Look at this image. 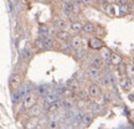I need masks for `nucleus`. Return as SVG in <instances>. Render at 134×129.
<instances>
[{
    "instance_id": "31",
    "label": "nucleus",
    "mask_w": 134,
    "mask_h": 129,
    "mask_svg": "<svg viewBox=\"0 0 134 129\" xmlns=\"http://www.w3.org/2000/svg\"><path fill=\"white\" fill-rule=\"evenodd\" d=\"M127 75H128V77H133L134 76V65H128L127 66V72H125Z\"/></svg>"
},
{
    "instance_id": "3",
    "label": "nucleus",
    "mask_w": 134,
    "mask_h": 129,
    "mask_svg": "<svg viewBox=\"0 0 134 129\" xmlns=\"http://www.w3.org/2000/svg\"><path fill=\"white\" fill-rule=\"evenodd\" d=\"M88 94H90L92 99H98V98L102 97V89L97 83H92L88 87Z\"/></svg>"
},
{
    "instance_id": "26",
    "label": "nucleus",
    "mask_w": 134,
    "mask_h": 129,
    "mask_svg": "<svg viewBox=\"0 0 134 129\" xmlns=\"http://www.w3.org/2000/svg\"><path fill=\"white\" fill-rule=\"evenodd\" d=\"M47 127L50 129H57V128H60V120L55 119V118H51V119L48 120Z\"/></svg>"
},
{
    "instance_id": "11",
    "label": "nucleus",
    "mask_w": 134,
    "mask_h": 129,
    "mask_svg": "<svg viewBox=\"0 0 134 129\" xmlns=\"http://www.w3.org/2000/svg\"><path fill=\"white\" fill-rule=\"evenodd\" d=\"M130 13V4L128 3V0H122L119 3V15L124 16Z\"/></svg>"
},
{
    "instance_id": "27",
    "label": "nucleus",
    "mask_w": 134,
    "mask_h": 129,
    "mask_svg": "<svg viewBox=\"0 0 134 129\" xmlns=\"http://www.w3.org/2000/svg\"><path fill=\"white\" fill-rule=\"evenodd\" d=\"M76 93H77V97H78V98H82V99H87V98L90 97L88 89H81V88H78L76 91Z\"/></svg>"
},
{
    "instance_id": "36",
    "label": "nucleus",
    "mask_w": 134,
    "mask_h": 129,
    "mask_svg": "<svg viewBox=\"0 0 134 129\" xmlns=\"http://www.w3.org/2000/svg\"><path fill=\"white\" fill-rule=\"evenodd\" d=\"M133 118H134V113H133Z\"/></svg>"
},
{
    "instance_id": "23",
    "label": "nucleus",
    "mask_w": 134,
    "mask_h": 129,
    "mask_svg": "<svg viewBox=\"0 0 134 129\" xmlns=\"http://www.w3.org/2000/svg\"><path fill=\"white\" fill-rule=\"evenodd\" d=\"M60 50L63 53H72V51H73V48L71 47L70 42L67 43V41H62V45H60Z\"/></svg>"
},
{
    "instance_id": "21",
    "label": "nucleus",
    "mask_w": 134,
    "mask_h": 129,
    "mask_svg": "<svg viewBox=\"0 0 134 129\" xmlns=\"http://www.w3.org/2000/svg\"><path fill=\"white\" fill-rule=\"evenodd\" d=\"M110 55H112V52H110V50H109V48L103 47V48H102V50H100V56H102V58L104 60V62L109 63Z\"/></svg>"
},
{
    "instance_id": "2",
    "label": "nucleus",
    "mask_w": 134,
    "mask_h": 129,
    "mask_svg": "<svg viewBox=\"0 0 134 129\" xmlns=\"http://www.w3.org/2000/svg\"><path fill=\"white\" fill-rule=\"evenodd\" d=\"M87 78H90L91 81L93 82H98L99 78L102 77V70L98 68V67H94V66H90L87 68Z\"/></svg>"
},
{
    "instance_id": "34",
    "label": "nucleus",
    "mask_w": 134,
    "mask_h": 129,
    "mask_svg": "<svg viewBox=\"0 0 134 129\" xmlns=\"http://www.w3.org/2000/svg\"><path fill=\"white\" fill-rule=\"evenodd\" d=\"M63 3H71V1H73V0H62Z\"/></svg>"
},
{
    "instance_id": "18",
    "label": "nucleus",
    "mask_w": 134,
    "mask_h": 129,
    "mask_svg": "<svg viewBox=\"0 0 134 129\" xmlns=\"http://www.w3.org/2000/svg\"><path fill=\"white\" fill-rule=\"evenodd\" d=\"M82 31H83L85 33H87V35H92V33L96 32V25L90 23V21H87V23L83 24V29H82Z\"/></svg>"
},
{
    "instance_id": "24",
    "label": "nucleus",
    "mask_w": 134,
    "mask_h": 129,
    "mask_svg": "<svg viewBox=\"0 0 134 129\" xmlns=\"http://www.w3.org/2000/svg\"><path fill=\"white\" fill-rule=\"evenodd\" d=\"M62 9L68 11V13H71V14H75V4H73V1H71V3H63Z\"/></svg>"
},
{
    "instance_id": "28",
    "label": "nucleus",
    "mask_w": 134,
    "mask_h": 129,
    "mask_svg": "<svg viewBox=\"0 0 134 129\" xmlns=\"http://www.w3.org/2000/svg\"><path fill=\"white\" fill-rule=\"evenodd\" d=\"M68 88H71V89H73V91L76 92L78 88H80V82L77 81L76 78H73V80H71V81L68 82Z\"/></svg>"
},
{
    "instance_id": "6",
    "label": "nucleus",
    "mask_w": 134,
    "mask_h": 129,
    "mask_svg": "<svg viewBox=\"0 0 134 129\" xmlns=\"http://www.w3.org/2000/svg\"><path fill=\"white\" fill-rule=\"evenodd\" d=\"M119 86L120 88L123 89L124 92H129L132 89V87H133V83H132V78L128 76H124L122 77L119 80Z\"/></svg>"
},
{
    "instance_id": "22",
    "label": "nucleus",
    "mask_w": 134,
    "mask_h": 129,
    "mask_svg": "<svg viewBox=\"0 0 134 129\" xmlns=\"http://www.w3.org/2000/svg\"><path fill=\"white\" fill-rule=\"evenodd\" d=\"M75 57L77 60H83L85 57H87L86 50L83 47H80V48H77V50H75Z\"/></svg>"
},
{
    "instance_id": "35",
    "label": "nucleus",
    "mask_w": 134,
    "mask_h": 129,
    "mask_svg": "<svg viewBox=\"0 0 134 129\" xmlns=\"http://www.w3.org/2000/svg\"><path fill=\"white\" fill-rule=\"evenodd\" d=\"M132 65H134V57L132 58Z\"/></svg>"
},
{
    "instance_id": "33",
    "label": "nucleus",
    "mask_w": 134,
    "mask_h": 129,
    "mask_svg": "<svg viewBox=\"0 0 134 129\" xmlns=\"http://www.w3.org/2000/svg\"><path fill=\"white\" fill-rule=\"evenodd\" d=\"M107 1H108L109 4H119L122 0H107Z\"/></svg>"
},
{
    "instance_id": "5",
    "label": "nucleus",
    "mask_w": 134,
    "mask_h": 129,
    "mask_svg": "<svg viewBox=\"0 0 134 129\" xmlns=\"http://www.w3.org/2000/svg\"><path fill=\"white\" fill-rule=\"evenodd\" d=\"M88 46L92 50H96V51H100L102 48L104 47V42L100 40L99 37H91L88 41Z\"/></svg>"
},
{
    "instance_id": "15",
    "label": "nucleus",
    "mask_w": 134,
    "mask_h": 129,
    "mask_svg": "<svg viewBox=\"0 0 134 129\" xmlns=\"http://www.w3.org/2000/svg\"><path fill=\"white\" fill-rule=\"evenodd\" d=\"M90 63H91V66H94V67H98V68H103V66L105 65L104 60L102 58V56H94V57L91 58V61H90Z\"/></svg>"
},
{
    "instance_id": "30",
    "label": "nucleus",
    "mask_w": 134,
    "mask_h": 129,
    "mask_svg": "<svg viewBox=\"0 0 134 129\" xmlns=\"http://www.w3.org/2000/svg\"><path fill=\"white\" fill-rule=\"evenodd\" d=\"M86 76H87V75H83L82 72H78V73H76L75 78H76L80 83H82V82H85V80H86Z\"/></svg>"
},
{
    "instance_id": "14",
    "label": "nucleus",
    "mask_w": 134,
    "mask_h": 129,
    "mask_svg": "<svg viewBox=\"0 0 134 129\" xmlns=\"http://www.w3.org/2000/svg\"><path fill=\"white\" fill-rule=\"evenodd\" d=\"M55 36H56V38L60 40L61 42H62V41H70V38H71V35H70V32H68L67 30H58Z\"/></svg>"
},
{
    "instance_id": "29",
    "label": "nucleus",
    "mask_w": 134,
    "mask_h": 129,
    "mask_svg": "<svg viewBox=\"0 0 134 129\" xmlns=\"http://www.w3.org/2000/svg\"><path fill=\"white\" fill-rule=\"evenodd\" d=\"M35 47L37 48V50H45V48H46V46H45V43H43L41 37L37 38V40H35Z\"/></svg>"
},
{
    "instance_id": "1",
    "label": "nucleus",
    "mask_w": 134,
    "mask_h": 129,
    "mask_svg": "<svg viewBox=\"0 0 134 129\" xmlns=\"http://www.w3.org/2000/svg\"><path fill=\"white\" fill-rule=\"evenodd\" d=\"M37 98L38 96L34 92H30V93H26L24 97H23V104H24L25 109H30L32 105H35L37 103Z\"/></svg>"
},
{
    "instance_id": "25",
    "label": "nucleus",
    "mask_w": 134,
    "mask_h": 129,
    "mask_svg": "<svg viewBox=\"0 0 134 129\" xmlns=\"http://www.w3.org/2000/svg\"><path fill=\"white\" fill-rule=\"evenodd\" d=\"M75 93H76V92L73 91V89H71V88H68V87L65 88V89L62 91V94H63L65 98H72V99H73V98L76 97L75 96Z\"/></svg>"
},
{
    "instance_id": "32",
    "label": "nucleus",
    "mask_w": 134,
    "mask_h": 129,
    "mask_svg": "<svg viewBox=\"0 0 134 129\" xmlns=\"http://www.w3.org/2000/svg\"><path fill=\"white\" fill-rule=\"evenodd\" d=\"M82 3L85 5H93L94 4V0H82Z\"/></svg>"
},
{
    "instance_id": "7",
    "label": "nucleus",
    "mask_w": 134,
    "mask_h": 129,
    "mask_svg": "<svg viewBox=\"0 0 134 129\" xmlns=\"http://www.w3.org/2000/svg\"><path fill=\"white\" fill-rule=\"evenodd\" d=\"M88 109H90V112H92L94 115H98V114H102V113H103L104 108H103V105L100 104V103L92 102V103H90V105H88Z\"/></svg>"
},
{
    "instance_id": "16",
    "label": "nucleus",
    "mask_w": 134,
    "mask_h": 129,
    "mask_svg": "<svg viewBox=\"0 0 134 129\" xmlns=\"http://www.w3.org/2000/svg\"><path fill=\"white\" fill-rule=\"evenodd\" d=\"M40 37L42 38L46 48H52L55 46V38L51 37V35H41Z\"/></svg>"
},
{
    "instance_id": "9",
    "label": "nucleus",
    "mask_w": 134,
    "mask_h": 129,
    "mask_svg": "<svg viewBox=\"0 0 134 129\" xmlns=\"http://www.w3.org/2000/svg\"><path fill=\"white\" fill-rule=\"evenodd\" d=\"M53 26L56 27L57 30H67V27H70V24L66 19L63 18H58L53 21Z\"/></svg>"
},
{
    "instance_id": "20",
    "label": "nucleus",
    "mask_w": 134,
    "mask_h": 129,
    "mask_svg": "<svg viewBox=\"0 0 134 129\" xmlns=\"http://www.w3.org/2000/svg\"><path fill=\"white\" fill-rule=\"evenodd\" d=\"M120 63H122V57L119 55H117V53H112L109 58V65H112V66H119Z\"/></svg>"
},
{
    "instance_id": "17",
    "label": "nucleus",
    "mask_w": 134,
    "mask_h": 129,
    "mask_svg": "<svg viewBox=\"0 0 134 129\" xmlns=\"http://www.w3.org/2000/svg\"><path fill=\"white\" fill-rule=\"evenodd\" d=\"M29 110H30V115H31V117H38V115L42 113L43 105L42 104H37V103H36V104L32 105Z\"/></svg>"
},
{
    "instance_id": "13",
    "label": "nucleus",
    "mask_w": 134,
    "mask_h": 129,
    "mask_svg": "<svg viewBox=\"0 0 134 129\" xmlns=\"http://www.w3.org/2000/svg\"><path fill=\"white\" fill-rule=\"evenodd\" d=\"M70 29H71L72 32L75 33H80L83 29V24H82L81 21H78V20H73L70 23Z\"/></svg>"
},
{
    "instance_id": "12",
    "label": "nucleus",
    "mask_w": 134,
    "mask_h": 129,
    "mask_svg": "<svg viewBox=\"0 0 134 129\" xmlns=\"http://www.w3.org/2000/svg\"><path fill=\"white\" fill-rule=\"evenodd\" d=\"M61 107H62L66 112H68V110L75 109V108H76V104L73 103L72 98H63V99L61 100Z\"/></svg>"
},
{
    "instance_id": "4",
    "label": "nucleus",
    "mask_w": 134,
    "mask_h": 129,
    "mask_svg": "<svg viewBox=\"0 0 134 129\" xmlns=\"http://www.w3.org/2000/svg\"><path fill=\"white\" fill-rule=\"evenodd\" d=\"M9 85L11 87V89H20V87L23 85V77L21 75H18V73H14L13 76L10 77L9 80Z\"/></svg>"
},
{
    "instance_id": "10",
    "label": "nucleus",
    "mask_w": 134,
    "mask_h": 129,
    "mask_svg": "<svg viewBox=\"0 0 134 129\" xmlns=\"http://www.w3.org/2000/svg\"><path fill=\"white\" fill-rule=\"evenodd\" d=\"M93 119H94V114L92 112H83V115H82V124L85 127H90V125L93 123Z\"/></svg>"
},
{
    "instance_id": "8",
    "label": "nucleus",
    "mask_w": 134,
    "mask_h": 129,
    "mask_svg": "<svg viewBox=\"0 0 134 129\" xmlns=\"http://www.w3.org/2000/svg\"><path fill=\"white\" fill-rule=\"evenodd\" d=\"M70 45H71V47L73 48V50H77V48H80V47H83V40H82V37L78 36V35L72 36V37L70 38Z\"/></svg>"
},
{
    "instance_id": "19",
    "label": "nucleus",
    "mask_w": 134,
    "mask_h": 129,
    "mask_svg": "<svg viewBox=\"0 0 134 129\" xmlns=\"http://www.w3.org/2000/svg\"><path fill=\"white\" fill-rule=\"evenodd\" d=\"M88 105H90V103H88V100L87 99L78 98V100H77V103H76V108H77V110L85 112V110L88 109Z\"/></svg>"
}]
</instances>
